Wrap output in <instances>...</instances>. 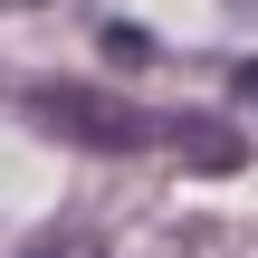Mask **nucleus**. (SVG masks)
I'll list each match as a JSON object with an SVG mask.
<instances>
[{
  "instance_id": "f257e3e1",
  "label": "nucleus",
  "mask_w": 258,
  "mask_h": 258,
  "mask_svg": "<svg viewBox=\"0 0 258 258\" xmlns=\"http://www.w3.org/2000/svg\"><path fill=\"white\" fill-rule=\"evenodd\" d=\"M29 115H38L48 134L86 144V153H144V144L163 134L144 105H124V96H105V86H29Z\"/></svg>"
},
{
  "instance_id": "f03ea898",
  "label": "nucleus",
  "mask_w": 258,
  "mask_h": 258,
  "mask_svg": "<svg viewBox=\"0 0 258 258\" xmlns=\"http://www.w3.org/2000/svg\"><path fill=\"white\" fill-rule=\"evenodd\" d=\"M48 258H96V239H57V249H48Z\"/></svg>"
},
{
  "instance_id": "7ed1b4c3",
  "label": "nucleus",
  "mask_w": 258,
  "mask_h": 258,
  "mask_svg": "<svg viewBox=\"0 0 258 258\" xmlns=\"http://www.w3.org/2000/svg\"><path fill=\"white\" fill-rule=\"evenodd\" d=\"M239 86H249V96H258V67H239Z\"/></svg>"
}]
</instances>
